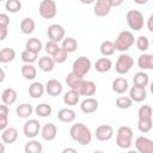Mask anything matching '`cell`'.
<instances>
[{
  "label": "cell",
  "mask_w": 153,
  "mask_h": 153,
  "mask_svg": "<svg viewBox=\"0 0 153 153\" xmlns=\"http://www.w3.org/2000/svg\"><path fill=\"white\" fill-rule=\"evenodd\" d=\"M69 135H71L73 141L78 142V143H80L82 146L88 145L91 142V140H92V133H91L90 128L86 124L81 123V122L75 123V124H73L71 127Z\"/></svg>",
  "instance_id": "6da1fadb"
},
{
  "label": "cell",
  "mask_w": 153,
  "mask_h": 153,
  "mask_svg": "<svg viewBox=\"0 0 153 153\" xmlns=\"http://www.w3.org/2000/svg\"><path fill=\"white\" fill-rule=\"evenodd\" d=\"M152 115H153V110L149 105L140 106L137 111V129L141 133H148L153 128Z\"/></svg>",
  "instance_id": "7a4b0ae2"
},
{
  "label": "cell",
  "mask_w": 153,
  "mask_h": 153,
  "mask_svg": "<svg viewBox=\"0 0 153 153\" xmlns=\"http://www.w3.org/2000/svg\"><path fill=\"white\" fill-rule=\"evenodd\" d=\"M133 143V130L128 126H122L116 133V145L120 148L128 149Z\"/></svg>",
  "instance_id": "3957f363"
},
{
  "label": "cell",
  "mask_w": 153,
  "mask_h": 153,
  "mask_svg": "<svg viewBox=\"0 0 153 153\" xmlns=\"http://www.w3.org/2000/svg\"><path fill=\"white\" fill-rule=\"evenodd\" d=\"M134 43H135V37H134V35H133L130 31H128V30L121 31V32L118 33L117 38H116L115 42H114L116 50L122 51V53L129 50V48H130Z\"/></svg>",
  "instance_id": "277c9868"
},
{
  "label": "cell",
  "mask_w": 153,
  "mask_h": 153,
  "mask_svg": "<svg viewBox=\"0 0 153 153\" xmlns=\"http://www.w3.org/2000/svg\"><path fill=\"white\" fill-rule=\"evenodd\" d=\"M126 20H127V24L128 26L134 30V31H139L143 27V24H145V20H143V14L137 11V10H130L127 12L126 14Z\"/></svg>",
  "instance_id": "5b68a950"
},
{
  "label": "cell",
  "mask_w": 153,
  "mask_h": 153,
  "mask_svg": "<svg viewBox=\"0 0 153 153\" xmlns=\"http://www.w3.org/2000/svg\"><path fill=\"white\" fill-rule=\"evenodd\" d=\"M39 16L44 19H53L57 14V6L54 0H42L38 7Z\"/></svg>",
  "instance_id": "8992f818"
},
{
  "label": "cell",
  "mask_w": 153,
  "mask_h": 153,
  "mask_svg": "<svg viewBox=\"0 0 153 153\" xmlns=\"http://www.w3.org/2000/svg\"><path fill=\"white\" fill-rule=\"evenodd\" d=\"M134 66V60L130 55L128 54H124L122 53L118 57H117V61L115 63V69L118 74H127Z\"/></svg>",
  "instance_id": "52a82bcc"
},
{
  "label": "cell",
  "mask_w": 153,
  "mask_h": 153,
  "mask_svg": "<svg viewBox=\"0 0 153 153\" xmlns=\"http://www.w3.org/2000/svg\"><path fill=\"white\" fill-rule=\"evenodd\" d=\"M91 61L88 57L86 56H79L76 60H74L73 65H72V72H74L75 74L84 76L86 75L90 69H91Z\"/></svg>",
  "instance_id": "ba28073f"
},
{
  "label": "cell",
  "mask_w": 153,
  "mask_h": 153,
  "mask_svg": "<svg viewBox=\"0 0 153 153\" xmlns=\"http://www.w3.org/2000/svg\"><path fill=\"white\" fill-rule=\"evenodd\" d=\"M41 131V123L39 121L35 120V118H31L29 121H26L24 123V127H23V133L26 137L29 139H33L38 135V133Z\"/></svg>",
  "instance_id": "9c48e42d"
},
{
  "label": "cell",
  "mask_w": 153,
  "mask_h": 153,
  "mask_svg": "<svg viewBox=\"0 0 153 153\" xmlns=\"http://www.w3.org/2000/svg\"><path fill=\"white\" fill-rule=\"evenodd\" d=\"M47 33H48V37H49L50 41H54V42H57V43L63 41V38H65V29L60 24L49 25Z\"/></svg>",
  "instance_id": "30bf717a"
},
{
  "label": "cell",
  "mask_w": 153,
  "mask_h": 153,
  "mask_svg": "<svg viewBox=\"0 0 153 153\" xmlns=\"http://www.w3.org/2000/svg\"><path fill=\"white\" fill-rule=\"evenodd\" d=\"M135 148L140 153H153V140L146 136H139L135 140Z\"/></svg>",
  "instance_id": "8fae6325"
},
{
  "label": "cell",
  "mask_w": 153,
  "mask_h": 153,
  "mask_svg": "<svg viewBox=\"0 0 153 153\" xmlns=\"http://www.w3.org/2000/svg\"><path fill=\"white\" fill-rule=\"evenodd\" d=\"M114 135V129L109 124L98 126L96 129V139L99 141H109Z\"/></svg>",
  "instance_id": "7c38bea8"
},
{
  "label": "cell",
  "mask_w": 153,
  "mask_h": 153,
  "mask_svg": "<svg viewBox=\"0 0 153 153\" xmlns=\"http://www.w3.org/2000/svg\"><path fill=\"white\" fill-rule=\"evenodd\" d=\"M110 8H111V5L109 0H96L93 12L97 17H105L109 14Z\"/></svg>",
  "instance_id": "4fadbf2b"
},
{
  "label": "cell",
  "mask_w": 153,
  "mask_h": 153,
  "mask_svg": "<svg viewBox=\"0 0 153 153\" xmlns=\"http://www.w3.org/2000/svg\"><path fill=\"white\" fill-rule=\"evenodd\" d=\"M45 92L53 97L60 96L62 93V84L56 79H50L45 84Z\"/></svg>",
  "instance_id": "5bb4252c"
},
{
  "label": "cell",
  "mask_w": 153,
  "mask_h": 153,
  "mask_svg": "<svg viewBox=\"0 0 153 153\" xmlns=\"http://www.w3.org/2000/svg\"><path fill=\"white\" fill-rule=\"evenodd\" d=\"M97 109H98V100L92 97H87L80 103V110L84 114H93L94 111H97Z\"/></svg>",
  "instance_id": "9a60e30c"
},
{
  "label": "cell",
  "mask_w": 153,
  "mask_h": 153,
  "mask_svg": "<svg viewBox=\"0 0 153 153\" xmlns=\"http://www.w3.org/2000/svg\"><path fill=\"white\" fill-rule=\"evenodd\" d=\"M41 135L45 141H53L57 135V128L54 123H45L41 129Z\"/></svg>",
  "instance_id": "2e32d148"
},
{
  "label": "cell",
  "mask_w": 153,
  "mask_h": 153,
  "mask_svg": "<svg viewBox=\"0 0 153 153\" xmlns=\"http://www.w3.org/2000/svg\"><path fill=\"white\" fill-rule=\"evenodd\" d=\"M129 97L133 99V102L135 103H141L146 99L147 97V92L145 87H139L136 85H134L130 90H129Z\"/></svg>",
  "instance_id": "e0dca14e"
},
{
  "label": "cell",
  "mask_w": 153,
  "mask_h": 153,
  "mask_svg": "<svg viewBox=\"0 0 153 153\" xmlns=\"http://www.w3.org/2000/svg\"><path fill=\"white\" fill-rule=\"evenodd\" d=\"M96 91H97V86L91 80H84L82 84H81V86L78 90V92H79L80 96H86V97L93 96L96 93Z\"/></svg>",
  "instance_id": "ac0fdd59"
},
{
  "label": "cell",
  "mask_w": 153,
  "mask_h": 153,
  "mask_svg": "<svg viewBox=\"0 0 153 153\" xmlns=\"http://www.w3.org/2000/svg\"><path fill=\"white\" fill-rule=\"evenodd\" d=\"M82 81H84L82 76L75 74L74 72H71V73L67 74V76H66V84H67V86H69V88L75 90V91L79 90V87L81 86Z\"/></svg>",
  "instance_id": "d6986e66"
},
{
  "label": "cell",
  "mask_w": 153,
  "mask_h": 153,
  "mask_svg": "<svg viewBox=\"0 0 153 153\" xmlns=\"http://www.w3.org/2000/svg\"><path fill=\"white\" fill-rule=\"evenodd\" d=\"M18 139V130L13 127H7L1 133V140L5 143H13Z\"/></svg>",
  "instance_id": "ffe728a7"
},
{
  "label": "cell",
  "mask_w": 153,
  "mask_h": 153,
  "mask_svg": "<svg viewBox=\"0 0 153 153\" xmlns=\"http://www.w3.org/2000/svg\"><path fill=\"white\" fill-rule=\"evenodd\" d=\"M44 91H45V86L39 81H35L29 86V91L27 92H29V96L31 98L37 99V98H41L43 96Z\"/></svg>",
  "instance_id": "44dd1931"
},
{
  "label": "cell",
  "mask_w": 153,
  "mask_h": 153,
  "mask_svg": "<svg viewBox=\"0 0 153 153\" xmlns=\"http://www.w3.org/2000/svg\"><path fill=\"white\" fill-rule=\"evenodd\" d=\"M128 80L126 78H116L114 81H112V91L118 93V94H123L128 91Z\"/></svg>",
  "instance_id": "7402d4cb"
},
{
  "label": "cell",
  "mask_w": 153,
  "mask_h": 153,
  "mask_svg": "<svg viewBox=\"0 0 153 153\" xmlns=\"http://www.w3.org/2000/svg\"><path fill=\"white\" fill-rule=\"evenodd\" d=\"M112 67V62L109 57H100L98 59L96 62H94V69L99 73H105V72H109Z\"/></svg>",
  "instance_id": "603a6c76"
},
{
  "label": "cell",
  "mask_w": 153,
  "mask_h": 153,
  "mask_svg": "<svg viewBox=\"0 0 153 153\" xmlns=\"http://www.w3.org/2000/svg\"><path fill=\"white\" fill-rule=\"evenodd\" d=\"M1 100H2V103L6 104V105H12V104H14L16 100H17V91H16L14 88H11V87L5 88V90L2 91V93H1Z\"/></svg>",
  "instance_id": "cb8c5ba5"
},
{
  "label": "cell",
  "mask_w": 153,
  "mask_h": 153,
  "mask_svg": "<svg viewBox=\"0 0 153 153\" xmlns=\"http://www.w3.org/2000/svg\"><path fill=\"white\" fill-rule=\"evenodd\" d=\"M137 66L141 69H153V54H141L137 59Z\"/></svg>",
  "instance_id": "d4e9b609"
},
{
  "label": "cell",
  "mask_w": 153,
  "mask_h": 153,
  "mask_svg": "<svg viewBox=\"0 0 153 153\" xmlns=\"http://www.w3.org/2000/svg\"><path fill=\"white\" fill-rule=\"evenodd\" d=\"M32 112H33V108L31 104H27V103L19 104L16 108V114L20 118H29L32 115Z\"/></svg>",
  "instance_id": "484cf974"
},
{
  "label": "cell",
  "mask_w": 153,
  "mask_h": 153,
  "mask_svg": "<svg viewBox=\"0 0 153 153\" xmlns=\"http://www.w3.org/2000/svg\"><path fill=\"white\" fill-rule=\"evenodd\" d=\"M79 98H80L79 92L71 88L68 92L65 93V96H63V103H65L66 105L74 106V105H76V104L79 103Z\"/></svg>",
  "instance_id": "4316f807"
},
{
  "label": "cell",
  "mask_w": 153,
  "mask_h": 153,
  "mask_svg": "<svg viewBox=\"0 0 153 153\" xmlns=\"http://www.w3.org/2000/svg\"><path fill=\"white\" fill-rule=\"evenodd\" d=\"M57 118L61 122L69 123L75 120V112H74V110H72L69 108H63L57 112Z\"/></svg>",
  "instance_id": "83f0119b"
},
{
  "label": "cell",
  "mask_w": 153,
  "mask_h": 153,
  "mask_svg": "<svg viewBox=\"0 0 153 153\" xmlns=\"http://www.w3.org/2000/svg\"><path fill=\"white\" fill-rule=\"evenodd\" d=\"M55 61L53 57H49V56H42L39 60H38V67L43 71V72H51L55 67Z\"/></svg>",
  "instance_id": "f1b7e54d"
},
{
  "label": "cell",
  "mask_w": 153,
  "mask_h": 153,
  "mask_svg": "<svg viewBox=\"0 0 153 153\" xmlns=\"http://www.w3.org/2000/svg\"><path fill=\"white\" fill-rule=\"evenodd\" d=\"M35 27H36V23L32 18H24L22 22H20V31L24 33V35H30L35 31Z\"/></svg>",
  "instance_id": "f546056e"
},
{
  "label": "cell",
  "mask_w": 153,
  "mask_h": 153,
  "mask_svg": "<svg viewBox=\"0 0 153 153\" xmlns=\"http://www.w3.org/2000/svg\"><path fill=\"white\" fill-rule=\"evenodd\" d=\"M133 82L139 87H146L149 84V76L145 72H137L133 78Z\"/></svg>",
  "instance_id": "4dcf8cb0"
},
{
  "label": "cell",
  "mask_w": 153,
  "mask_h": 153,
  "mask_svg": "<svg viewBox=\"0 0 153 153\" xmlns=\"http://www.w3.org/2000/svg\"><path fill=\"white\" fill-rule=\"evenodd\" d=\"M16 57V51L12 48H2L0 50V62L1 63H7L13 61Z\"/></svg>",
  "instance_id": "1f68e13d"
},
{
  "label": "cell",
  "mask_w": 153,
  "mask_h": 153,
  "mask_svg": "<svg viewBox=\"0 0 153 153\" xmlns=\"http://www.w3.org/2000/svg\"><path fill=\"white\" fill-rule=\"evenodd\" d=\"M36 74H37V71L32 66V63H25L22 67V75L26 80H33L36 78Z\"/></svg>",
  "instance_id": "d6a6232c"
},
{
  "label": "cell",
  "mask_w": 153,
  "mask_h": 153,
  "mask_svg": "<svg viewBox=\"0 0 153 153\" xmlns=\"http://www.w3.org/2000/svg\"><path fill=\"white\" fill-rule=\"evenodd\" d=\"M99 50H100V54L103 56H111L115 53L116 48H115L114 42H111V41H104V42H102V44L99 47Z\"/></svg>",
  "instance_id": "836d02e7"
},
{
  "label": "cell",
  "mask_w": 153,
  "mask_h": 153,
  "mask_svg": "<svg viewBox=\"0 0 153 153\" xmlns=\"http://www.w3.org/2000/svg\"><path fill=\"white\" fill-rule=\"evenodd\" d=\"M8 112H10V109L6 104L4 105H0V129L4 130L7 128V124H8Z\"/></svg>",
  "instance_id": "e575fe53"
},
{
  "label": "cell",
  "mask_w": 153,
  "mask_h": 153,
  "mask_svg": "<svg viewBox=\"0 0 153 153\" xmlns=\"http://www.w3.org/2000/svg\"><path fill=\"white\" fill-rule=\"evenodd\" d=\"M25 48H26L27 50H30V51H33V53H37V54H38V53L42 50V42H41L38 38H36V37L29 38V39L26 41Z\"/></svg>",
  "instance_id": "d590c367"
},
{
  "label": "cell",
  "mask_w": 153,
  "mask_h": 153,
  "mask_svg": "<svg viewBox=\"0 0 153 153\" xmlns=\"http://www.w3.org/2000/svg\"><path fill=\"white\" fill-rule=\"evenodd\" d=\"M35 112H36V115L39 116V117H48V116L51 115L53 109H51V106H50L49 104L42 103V104H38V105L36 106Z\"/></svg>",
  "instance_id": "8d00e7d4"
},
{
  "label": "cell",
  "mask_w": 153,
  "mask_h": 153,
  "mask_svg": "<svg viewBox=\"0 0 153 153\" xmlns=\"http://www.w3.org/2000/svg\"><path fill=\"white\" fill-rule=\"evenodd\" d=\"M25 152L26 153H41L43 151L42 143L37 140H31L25 145Z\"/></svg>",
  "instance_id": "74e56055"
},
{
  "label": "cell",
  "mask_w": 153,
  "mask_h": 153,
  "mask_svg": "<svg viewBox=\"0 0 153 153\" xmlns=\"http://www.w3.org/2000/svg\"><path fill=\"white\" fill-rule=\"evenodd\" d=\"M61 48H63L68 53H73L78 49V42L73 38V37H67V38H63L62 41V45Z\"/></svg>",
  "instance_id": "f35d334b"
},
{
  "label": "cell",
  "mask_w": 153,
  "mask_h": 153,
  "mask_svg": "<svg viewBox=\"0 0 153 153\" xmlns=\"http://www.w3.org/2000/svg\"><path fill=\"white\" fill-rule=\"evenodd\" d=\"M115 104H116V106H117L118 109L126 110V109H129V108L131 106L133 99H131L130 97H128V96H121V97H118V98L116 99Z\"/></svg>",
  "instance_id": "ab89813d"
},
{
  "label": "cell",
  "mask_w": 153,
  "mask_h": 153,
  "mask_svg": "<svg viewBox=\"0 0 153 153\" xmlns=\"http://www.w3.org/2000/svg\"><path fill=\"white\" fill-rule=\"evenodd\" d=\"M5 8L10 13H17L22 8V2L19 0H7L5 4Z\"/></svg>",
  "instance_id": "60d3db41"
},
{
  "label": "cell",
  "mask_w": 153,
  "mask_h": 153,
  "mask_svg": "<svg viewBox=\"0 0 153 153\" xmlns=\"http://www.w3.org/2000/svg\"><path fill=\"white\" fill-rule=\"evenodd\" d=\"M37 55H38L37 53H33V51H30V50L25 49L22 53L20 57H22L23 62H25V63H33V62L37 61Z\"/></svg>",
  "instance_id": "b9f144b4"
},
{
  "label": "cell",
  "mask_w": 153,
  "mask_h": 153,
  "mask_svg": "<svg viewBox=\"0 0 153 153\" xmlns=\"http://www.w3.org/2000/svg\"><path fill=\"white\" fill-rule=\"evenodd\" d=\"M135 43H136V47H137V49H139L140 51H146V50L149 48V41H148V38H147L146 36H143V35L139 36V37L136 38Z\"/></svg>",
  "instance_id": "7bdbcfd3"
},
{
  "label": "cell",
  "mask_w": 153,
  "mask_h": 153,
  "mask_svg": "<svg viewBox=\"0 0 153 153\" xmlns=\"http://www.w3.org/2000/svg\"><path fill=\"white\" fill-rule=\"evenodd\" d=\"M68 51H66L63 48H60L56 53H55V55L53 56V59H54V61L56 62V63H63L66 60H67V57H68Z\"/></svg>",
  "instance_id": "ee69618b"
},
{
  "label": "cell",
  "mask_w": 153,
  "mask_h": 153,
  "mask_svg": "<svg viewBox=\"0 0 153 153\" xmlns=\"http://www.w3.org/2000/svg\"><path fill=\"white\" fill-rule=\"evenodd\" d=\"M59 49H60V47H59L57 42H54V41H50V39H49V41L47 42V44H45V51L48 53V55L54 56L55 53H56Z\"/></svg>",
  "instance_id": "f6af8a7d"
},
{
  "label": "cell",
  "mask_w": 153,
  "mask_h": 153,
  "mask_svg": "<svg viewBox=\"0 0 153 153\" xmlns=\"http://www.w3.org/2000/svg\"><path fill=\"white\" fill-rule=\"evenodd\" d=\"M8 24H10V18H8V16L7 14H5V13H1L0 14V26H8Z\"/></svg>",
  "instance_id": "bcb514c9"
},
{
  "label": "cell",
  "mask_w": 153,
  "mask_h": 153,
  "mask_svg": "<svg viewBox=\"0 0 153 153\" xmlns=\"http://www.w3.org/2000/svg\"><path fill=\"white\" fill-rule=\"evenodd\" d=\"M146 25H147V29H148L151 32H153V13H152V14L148 17Z\"/></svg>",
  "instance_id": "7dc6e473"
},
{
  "label": "cell",
  "mask_w": 153,
  "mask_h": 153,
  "mask_svg": "<svg viewBox=\"0 0 153 153\" xmlns=\"http://www.w3.org/2000/svg\"><path fill=\"white\" fill-rule=\"evenodd\" d=\"M7 36V27L6 26H0V39H5Z\"/></svg>",
  "instance_id": "c3c4849f"
},
{
  "label": "cell",
  "mask_w": 153,
  "mask_h": 153,
  "mask_svg": "<svg viewBox=\"0 0 153 153\" xmlns=\"http://www.w3.org/2000/svg\"><path fill=\"white\" fill-rule=\"evenodd\" d=\"M109 2L111 5V7H118L123 4V0H109Z\"/></svg>",
  "instance_id": "681fc988"
},
{
  "label": "cell",
  "mask_w": 153,
  "mask_h": 153,
  "mask_svg": "<svg viewBox=\"0 0 153 153\" xmlns=\"http://www.w3.org/2000/svg\"><path fill=\"white\" fill-rule=\"evenodd\" d=\"M134 2L137 4V5H145V4L148 2V0H134Z\"/></svg>",
  "instance_id": "f907efd6"
},
{
  "label": "cell",
  "mask_w": 153,
  "mask_h": 153,
  "mask_svg": "<svg viewBox=\"0 0 153 153\" xmlns=\"http://www.w3.org/2000/svg\"><path fill=\"white\" fill-rule=\"evenodd\" d=\"M80 2H82V4H85V5H90V4L96 2V0H80Z\"/></svg>",
  "instance_id": "816d5d0a"
},
{
  "label": "cell",
  "mask_w": 153,
  "mask_h": 153,
  "mask_svg": "<svg viewBox=\"0 0 153 153\" xmlns=\"http://www.w3.org/2000/svg\"><path fill=\"white\" fill-rule=\"evenodd\" d=\"M62 152H63V153H67V152H73V153H76V149H74V148H65Z\"/></svg>",
  "instance_id": "f5cc1de1"
},
{
  "label": "cell",
  "mask_w": 153,
  "mask_h": 153,
  "mask_svg": "<svg viewBox=\"0 0 153 153\" xmlns=\"http://www.w3.org/2000/svg\"><path fill=\"white\" fill-rule=\"evenodd\" d=\"M4 79H5V72H4V69H1V79H0V81L2 82Z\"/></svg>",
  "instance_id": "db71d44e"
},
{
  "label": "cell",
  "mask_w": 153,
  "mask_h": 153,
  "mask_svg": "<svg viewBox=\"0 0 153 153\" xmlns=\"http://www.w3.org/2000/svg\"><path fill=\"white\" fill-rule=\"evenodd\" d=\"M149 91H151V93L153 94V81H152L151 85H149Z\"/></svg>",
  "instance_id": "11a10c76"
},
{
  "label": "cell",
  "mask_w": 153,
  "mask_h": 153,
  "mask_svg": "<svg viewBox=\"0 0 153 153\" xmlns=\"http://www.w3.org/2000/svg\"><path fill=\"white\" fill-rule=\"evenodd\" d=\"M152 43H153V41H152Z\"/></svg>",
  "instance_id": "9f6ffc18"
}]
</instances>
